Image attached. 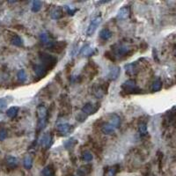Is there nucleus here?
I'll use <instances>...</instances> for the list:
<instances>
[{
	"mask_svg": "<svg viewBox=\"0 0 176 176\" xmlns=\"http://www.w3.org/2000/svg\"><path fill=\"white\" fill-rule=\"evenodd\" d=\"M37 118H38V123H37V128L38 131L42 130L48 122L49 118V113L48 109L44 105H39L37 107Z\"/></svg>",
	"mask_w": 176,
	"mask_h": 176,
	"instance_id": "obj_1",
	"label": "nucleus"
},
{
	"mask_svg": "<svg viewBox=\"0 0 176 176\" xmlns=\"http://www.w3.org/2000/svg\"><path fill=\"white\" fill-rule=\"evenodd\" d=\"M39 58H40L41 62L42 63V65H44L49 71L52 70L57 63V60L55 57H53L50 54L46 53V52H40Z\"/></svg>",
	"mask_w": 176,
	"mask_h": 176,
	"instance_id": "obj_2",
	"label": "nucleus"
},
{
	"mask_svg": "<svg viewBox=\"0 0 176 176\" xmlns=\"http://www.w3.org/2000/svg\"><path fill=\"white\" fill-rule=\"evenodd\" d=\"M133 53H134V49H131L129 46L126 44H118L116 45L115 53L113 54L115 57L122 58V57H129L131 55H133Z\"/></svg>",
	"mask_w": 176,
	"mask_h": 176,
	"instance_id": "obj_3",
	"label": "nucleus"
},
{
	"mask_svg": "<svg viewBox=\"0 0 176 176\" xmlns=\"http://www.w3.org/2000/svg\"><path fill=\"white\" fill-rule=\"evenodd\" d=\"M121 88H122V91L127 94H136V93H139L141 92V90L137 86L136 81L133 79H129V80L125 81L122 85Z\"/></svg>",
	"mask_w": 176,
	"mask_h": 176,
	"instance_id": "obj_4",
	"label": "nucleus"
},
{
	"mask_svg": "<svg viewBox=\"0 0 176 176\" xmlns=\"http://www.w3.org/2000/svg\"><path fill=\"white\" fill-rule=\"evenodd\" d=\"M107 91H108V83L100 84L93 87V94L99 99L106 95L107 93Z\"/></svg>",
	"mask_w": 176,
	"mask_h": 176,
	"instance_id": "obj_5",
	"label": "nucleus"
},
{
	"mask_svg": "<svg viewBox=\"0 0 176 176\" xmlns=\"http://www.w3.org/2000/svg\"><path fill=\"white\" fill-rule=\"evenodd\" d=\"M100 22H101V17L100 16H98V17L94 18L91 21V23L89 24V26H88V28L86 29V35L87 36H92L95 33V31L98 28V27L100 24Z\"/></svg>",
	"mask_w": 176,
	"mask_h": 176,
	"instance_id": "obj_6",
	"label": "nucleus"
},
{
	"mask_svg": "<svg viewBox=\"0 0 176 176\" xmlns=\"http://www.w3.org/2000/svg\"><path fill=\"white\" fill-rule=\"evenodd\" d=\"M40 41L48 49H49L53 44H54V41L52 40L50 35L48 33V32H42L41 35H40Z\"/></svg>",
	"mask_w": 176,
	"mask_h": 176,
	"instance_id": "obj_7",
	"label": "nucleus"
},
{
	"mask_svg": "<svg viewBox=\"0 0 176 176\" xmlns=\"http://www.w3.org/2000/svg\"><path fill=\"white\" fill-rule=\"evenodd\" d=\"M67 47V42H55L54 44L49 48V50L56 54H61Z\"/></svg>",
	"mask_w": 176,
	"mask_h": 176,
	"instance_id": "obj_8",
	"label": "nucleus"
},
{
	"mask_svg": "<svg viewBox=\"0 0 176 176\" xmlns=\"http://www.w3.org/2000/svg\"><path fill=\"white\" fill-rule=\"evenodd\" d=\"M100 107V104H97V106L92 104V103H86L81 109L82 113H84L85 115H86L87 116L88 115H93L95 114L98 109Z\"/></svg>",
	"mask_w": 176,
	"mask_h": 176,
	"instance_id": "obj_9",
	"label": "nucleus"
},
{
	"mask_svg": "<svg viewBox=\"0 0 176 176\" xmlns=\"http://www.w3.org/2000/svg\"><path fill=\"white\" fill-rule=\"evenodd\" d=\"M125 71H126V73L130 76V77H134L136 76L138 71H139V67H138V64L137 63H131V64H126L125 67H124Z\"/></svg>",
	"mask_w": 176,
	"mask_h": 176,
	"instance_id": "obj_10",
	"label": "nucleus"
},
{
	"mask_svg": "<svg viewBox=\"0 0 176 176\" xmlns=\"http://www.w3.org/2000/svg\"><path fill=\"white\" fill-rule=\"evenodd\" d=\"M34 71L36 77H38L39 78H43L47 76L49 70L42 64H35L34 66Z\"/></svg>",
	"mask_w": 176,
	"mask_h": 176,
	"instance_id": "obj_11",
	"label": "nucleus"
},
{
	"mask_svg": "<svg viewBox=\"0 0 176 176\" xmlns=\"http://www.w3.org/2000/svg\"><path fill=\"white\" fill-rule=\"evenodd\" d=\"M71 128L72 126L69 123H60L57 125V133L60 135V136H65L67 134H69L71 130Z\"/></svg>",
	"mask_w": 176,
	"mask_h": 176,
	"instance_id": "obj_12",
	"label": "nucleus"
},
{
	"mask_svg": "<svg viewBox=\"0 0 176 176\" xmlns=\"http://www.w3.org/2000/svg\"><path fill=\"white\" fill-rule=\"evenodd\" d=\"M120 67L114 65L112 67H110L109 69V72L107 74V78L109 80H116L120 75Z\"/></svg>",
	"mask_w": 176,
	"mask_h": 176,
	"instance_id": "obj_13",
	"label": "nucleus"
},
{
	"mask_svg": "<svg viewBox=\"0 0 176 176\" xmlns=\"http://www.w3.org/2000/svg\"><path fill=\"white\" fill-rule=\"evenodd\" d=\"M53 143V136L50 133H46L42 139V145L45 149H49Z\"/></svg>",
	"mask_w": 176,
	"mask_h": 176,
	"instance_id": "obj_14",
	"label": "nucleus"
},
{
	"mask_svg": "<svg viewBox=\"0 0 176 176\" xmlns=\"http://www.w3.org/2000/svg\"><path fill=\"white\" fill-rule=\"evenodd\" d=\"M5 162H6V166L9 169H15L18 166V165H19L18 159L15 157H13V156H7L6 158Z\"/></svg>",
	"mask_w": 176,
	"mask_h": 176,
	"instance_id": "obj_15",
	"label": "nucleus"
},
{
	"mask_svg": "<svg viewBox=\"0 0 176 176\" xmlns=\"http://www.w3.org/2000/svg\"><path fill=\"white\" fill-rule=\"evenodd\" d=\"M130 13V10L128 6L122 7L117 13V19L118 20H126L129 18Z\"/></svg>",
	"mask_w": 176,
	"mask_h": 176,
	"instance_id": "obj_16",
	"label": "nucleus"
},
{
	"mask_svg": "<svg viewBox=\"0 0 176 176\" xmlns=\"http://www.w3.org/2000/svg\"><path fill=\"white\" fill-rule=\"evenodd\" d=\"M115 128L109 122L103 123L101 126V131L105 135H111L115 132Z\"/></svg>",
	"mask_w": 176,
	"mask_h": 176,
	"instance_id": "obj_17",
	"label": "nucleus"
},
{
	"mask_svg": "<svg viewBox=\"0 0 176 176\" xmlns=\"http://www.w3.org/2000/svg\"><path fill=\"white\" fill-rule=\"evenodd\" d=\"M109 123L112 124L115 129H118L121 125V118L116 114H112L109 118Z\"/></svg>",
	"mask_w": 176,
	"mask_h": 176,
	"instance_id": "obj_18",
	"label": "nucleus"
},
{
	"mask_svg": "<svg viewBox=\"0 0 176 176\" xmlns=\"http://www.w3.org/2000/svg\"><path fill=\"white\" fill-rule=\"evenodd\" d=\"M94 51H95V49H93L90 45H85L81 49L79 53H80V55H82L84 57H90L94 54Z\"/></svg>",
	"mask_w": 176,
	"mask_h": 176,
	"instance_id": "obj_19",
	"label": "nucleus"
},
{
	"mask_svg": "<svg viewBox=\"0 0 176 176\" xmlns=\"http://www.w3.org/2000/svg\"><path fill=\"white\" fill-rule=\"evenodd\" d=\"M86 70H87L86 72L88 74H90L91 77H94L98 73V67L96 66L95 63H93V62H90L89 64H87Z\"/></svg>",
	"mask_w": 176,
	"mask_h": 176,
	"instance_id": "obj_20",
	"label": "nucleus"
},
{
	"mask_svg": "<svg viewBox=\"0 0 176 176\" xmlns=\"http://www.w3.org/2000/svg\"><path fill=\"white\" fill-rule=\"evenodd\" d=\"M92 171V165H82L78 168V174L79 176H86L87 174H89Z\"/></svg>",
	"mask_w": 176,
	"mask_h": 176,
	"instance_id": "obj_21",
	"label": "nucleus"
},
{
	"mask_svg": "<svg viewBox=\"0 0 176 176\" xmlns=\"http://www.w3.org/2000/svg\"><path fill=\"white\" fill-rule=\"evenodd\" d=\"M113 34L112 32L107 29V28H103L100 32V38L103 41H107L112 37Z\"/></svg>",
	"mask_w": 176,
	"mask_h": 176,
	"instance_id": "obj_22",
	"label": "nucleus"
},
{
	"mask_svg": "<svg viewBox=\"0 0 176 176\" xmlns=\"http://www.w3.org/2000/svg\"><path fill=\"white\" fill-rule=\"evenodd\" d=\"M11 43L16 47H22L23 46V40L18 35H13L11 38Z\"/></svg>",
	"mask_w": 176,
	"mask_h": 176,
	"instance_id": "obj_23",
	"label": "nucleus"
},
{
	"mask_svg": "<svg viewBox=\"0 0 176 176\" xmlns=\"http://www.w3.org/2000/svg\"><path fill=\"white\" fill-rule=\"evenodd\" d=\"M162 81L159 79V78H157L153 81L152 85H151V91L153 93H156V92H158L161 90L162 88Z\"/></svg>",
	"mask_w": 176,
	"mask_h": 176,
	"instance_id": "obj_24",
	"label": "nucleus"
},
{
	"mask_svg": "<svg viewBox=\"0 0 176 176\" xmlns=\"http://www.w3.org/2000/svg\"><path fill=\"white\" fill-rule=\"evenodd\" d=\"M18 113H19V107H12L9 109H7V111H6L7 116L9 118H12V119L15 118L17 116Z\"/></svg>",
	"mask_w": 176,
	"mask_h": 176,
	"instance_id": "obj_25",
	"label": "nucleus"
},
{
	"mask_svg": "<svg viewBox=\"0 0 176 176\" xmlns=\"http://www.w3.org/2000/svg\"><path fill=\"white\" fill-rule=\"evenodd\" d=\"M54 173H55V171L52 165H47L42 171V176H54Z\"/></svg>",
	"mask_w": 176,
	"mask_h": 176,
	"instance_id": "obj_26",
	"label": "nucleus"
},
{
	"mask_svg": "<svg viewBox=\"0 0 176 176\" xmlns=\"http://www.w3.org/2000/svg\"><path fill=\"white\" fill-rule=\"evenodd\" d=\"M23 164H24V166L26 169L29 170L32 168L33 166V158L30 155H26L25 158H24V160H23Z\"/></svg>",
	"mask_w": 176,
	"mask_h": 176,
	"instance_id": "obj_27",
	"label": "nucleus"
},
{
	"mask_svg": "<svg viewBox=\"0 0 176 176\" xmlns=\"http://www.w3.org/2000/svg\"><path fill=\"white\" fill-rule=\"evenodd\" d=\"M63 17V11L61 8H57L51 13V19L53 20H59Z\"/></svg>",
	"mask_w": 176,
	"mask_h": 176,
	"instance_id": "obj_28",
	"label": "nucleus"
},
{
	"mask_svg": "<svg viewBox=\"0 0 176 176\" xmlns=\"http://www.w3.org/2000/svg\"><path fill=\"white\" fill-rule=\"evenodd\" d=\"M17 78H18V80L21 83H24L27 78H28V76H27V73L24 70H20L18 71L17 73Z\"/></svg>",
	"mask_w": 176,
	"mask_h": 176,
	"instance_id": "obj_29",
	"label": "nucleus"
},
{
	"mask_svg": "<svg viewBox=\"0 0 176 176\" xmlns=\"http://www.w3.org/2000/svg\"><path fill=\"white\" fill-rule=\"evenodd\" d=\"M138 131L142 136H146L148 134V130H147V125L145 122H141L138 125Z\"/></svg>",
	"mask_w": 176,
	"mask_h": 176,
	"instance_id": "obj_30",
	"label": "nucleus"
},
{
	"mask_svg": "<svg viewBox=\"0 0 176 176\" xmlns=\"http://www.w3.org/2000/svg\"><path fill=\"white\" fill-rule=\"evenodd\" d=\"M76 143H77V141L74 138H70L64 143V147L66 150H70V149L73 148Z\"/></svg>",
	"mask_w": 176,
	"mask_h": 176,
	"instance_id": "obj_31",
	"label": "nucleus"
},
{
	"mask_svg": "<svg viewBox=\"0 0 176 176\" xmlns=\"http://www.w3.org/2000/svg\"><path fill=\"white\" fill-rule=\"evenodd\" d=\"M41 8H42V2L39 1V0H35L32 5V11L34 13H37L41 10Z\"/></svg>",
	"mask_w": 176,
	"mask_h": 176,
	"instance_id": "obj_32",
	"label": "nucleus"
},
{
	"mask_svg": "<svg viewBox=\"0 0 176 176\" xmlns=\"http://www.w3.org/2000/svg\"><path fill=\"white\" fill-rule=\"evenodd\" d=\"M82 158L86 162H90V161L93 160V154L88 151H85L82 153Z\"/></svg>",
	"mask_w": 176,
	"mask_h": 176,
	"instance_id": "obj_33",
	"label": "nucleus"
},
{
	"mask_svg": "<svg viewBox=\"0 0 176 176\" xmlns=\"http://www.w3.org/2000/svg\"><path fill=\"white\" fill-rule=\"evenodd\" d=\"M8 105V100L6 98H2L0 99V112H3Z\"/></svg>",
	"mask_w": 176,
	"mask_h": 176,
	"instance_id": "obj_34",
	"label": "nucleus"
},
{
	"mask_svg": "<svg viewBox=\"0 0 176 176\" xmlns=\"http://www.w3.org/2000/svg\"><path fill=\"white\" fill-rule=\"evenodd\" d=\"M8 136V133H7V130L6 129H0V142L4 141Z\"/></svg>",
	"mask_w": 176,
	"mask_h": 176,
	"instance_id": "obj_35",
	"label": "nucleus"
},
{
	"mask_svg": "<svg viewBox=\"0 0 176 176\" xmlns=\"http://www.w3.org/2000/svg\"><path fill=\"white\" fill-rule=\"evenodd\" d=\"M115 167L116 166H112V167L108 168V170H107V172L106 173V176H115V173H116V172H117L116 169H115Z\"/></svg>",
	"mask_w": 176,
	"mask_h": 176,
	"instance_id": "obj_36",
	"label": "nucleus"
},
{
	"mask_svg": "<svg viewBox=\"0 0 176 176\" xmlns=\"http://www.w3.org/2000/svg\"><path fill=\"white\" fill-rule=\"evenodd\" d=\"M77 120L78 121V122H83L86 118H87V115H85L84 113H80L79 115H77Z\"/></svg>",
	"mask_w": 176,
	"mask_h": 176,
	"instance_id": "obj_37",
	"label": "nucleus"
},
{
	"mask_svg": "<svg viewBox=\"0 0 176 176\" xmlns=\"http://www.w3.org/2000/svg\"><path fill=\"white\" fill-rule=\"evenodd\" d=\"M65 8H66V11L69 15H74V13L77 12V10H71L69 6H65Z\"/></svg>",
	"mask_w": 176,
	"mask_h": 176,
	"instance_id": "obj_38",
	"label": "nucleus"
},
{
	"mask_svg": "<svg viewBox=\"0 0 176 176\" xmlns=\"http://www.w3.org/2000/svg\"><path fill=\"white\" fill-rule=\"evenodd\" d=\"M173 53H174V55H175V57H176V45L174 46V49H173Z\"/></svg>",
	"mask_w": 176,
	"mask_h": 176,
	"instance_id": "obj_39",
	"label": "nucleus"
},
{
	"mask_svg": "<svg viewBox=\"0 0 176 176\" xmlns=\"http://www.w3.org/2000/svg\"><path fill=\"white\" fill-rule=\"evenodd\" d=\"M146 176H154V175H152V174H150V173H149V174H147Z\"/></svg>",
	"mask_w": 176,
	"mask_h": 176,
	"instance_id": "obj_40",
	"label": "nucleus"
}]
</instances>
